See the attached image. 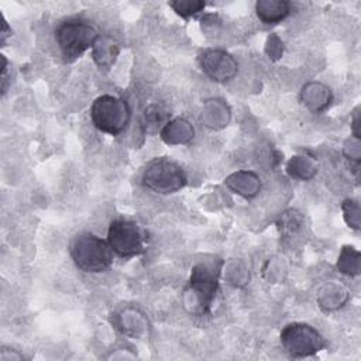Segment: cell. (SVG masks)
Segmentation results:
<instances>
[{
    "label": "cell",
    "mask_w": 361,
    "mask_h": 361,
    "mask_svg": "<svg viewBox=\"0 0 361 361\" xmlns=\"http://www.w3.org/2000/svg\"><path fill=\"white\" fill-rule=\"evenodd\" d=\"M71 257L85 272H103L113 262V251L107 241L92 233H80L71 243Z\"/></svg>",
    "instance_id": "cell-1"
},
{
    "label": "cell",
    "mask_w": 361,
    "mask_h": 361,
    "mask_svg": "<svg viewBox=\"0 0 361 361\" xmlns=\"http://www.w3.org/2000/svg\"><path fill=\"white\" fill-rule=\"evenodd\" d=\"M142 183L155 193H173L186 185V173L179 164L169 158H154L145 166Z\"/></svg>",
    "instance_id": "cell-2"
},
{
    "label": "cell",
    "mask_w": 361,
    "mask_h": 361,
    "mask_svg": "<svg viewBox=\"0 0 361 361\" xmlns=\"http://www.w3.org/2000/svg\"><path fill=\"white\" fill-rule=\"evenodd\" d=\"M90 118L96 128L110 135H118L128 124L130 109L126 100L103 94L99 96L90 107Z\"/></svg>",
    "instance_id": "cell-3"
},
{
    "label": "cell",
    "mask_w": 361,
    "mask_h": 361,
    "mask_svg": "<svg viewBox=\"0 0 361 361\" xmlns=\"http://www.w3.org/2000/svg\"><path fill=\"white\" fill-rule=\"evenodd\" d=\"M99 34L96 28L80 20H69L58 25L55 31L56 44L66 59L80 56L87 48L93 47Z\"/></svg>",
    "instance_id": "cell-4"
},
{
    "label": "cell",
    "mask_w": 361,
    "mask_h": 361,
    "mask_svg": "<svg viewBox=\"0 0 361 361\" xmlns=\"http://www.w3.org/2000/svg\"><path fill=\"white\" fill-rule=\"evenodd\" d=\"M147 235L138 223L127 219H116L110 223L107 243L113 252L123 258H131L145 251Z\"/></svg>",
    "instance_id": "cell-5"
},
{
    "label": "cell",
    "mask_w": 361,
    "mask_h": 361,
    "mask_svg": "<svg viewBox=\"0 0 361 361\" xmlns=\"http://www.w3.org/2000/svg\"><path fill=\"white\" fill-rule=\"evenodd\" d=\"M281 344L293 358L313 355L326 347V341L319 331L305 323L285 326L281 331Z\"/></svg>",
    "instance_id": "cell-6"
},
{
    "label": "cell",
    "mask_w": 361,
    "mask_h": 361,
    "mask_svg": "<svg viewBox=\"0 0 361 361\" xmlns=\"http://www.w3.org/2000/svg\"><path fill=\"white\" fill-rule=\"evenodd\" d=\"M199 63L202 71L216 82H224L231 79L237 72V63L224 51L207 49L199 56Z\"/></svg>",
    "instance_id": "cell-7"
},
{
    "label": "cell",
    "mask_w": 361,
    "mask_h": 361,
    "mask_svg": "<svg viewBox=\"0 0 361 361\" xmlns=\"http://www.w3.org/2000/svg\"><path fill=\"white\" fill-rule=\"evenodd\" d=\"M190 286L199 299L202 310H209L217 289V274L214 275V272H212V269H209L203 264L196 265L192 271Z\"/></svg>",
    "instance_id": "cell-8"
},
{
    "label": "cell",
    "mask_w": 361,
    "mask_h": 361,
    "mask_svg": "<svg viewBox=\"0 0 361 361\" xmlns=\"http://www.w3.org/2000/svg\"><path fill=\"white\" fill-rule=\"evenodd\" d=\"M258 18L265 24H276L290 13V3L285 0H259L255 4Z\"/></svg>",
    "instance_id": "cell-9"
},
{
    "label": "cell",
    "mask_w": 361,
    "mask_h": 361,
    "mask_svg": "<svg viewBox=\"0 0 361 361\" xmlns=\"http://www.w3.org/2000/svg\"><path fill=\"white\" fill-rule=\"evenodd\" d=\"M117 45L106 37H99L93 45V59L100 69H109L117 56Z\"/></svg>",
    "instance_id": "cell-10"
},
{
    "label": "cell",
    "mask_w": 361,
    "mask_h": 361,
    "mask_svg": "<svg viewBox=\"0 0 361 361\" xmlns=\"http://www.w3.org/2000/svg\"><path fill=\"white\" fill-rule=\"evenodd\" d=\"M169 6L176 11V14L182 16V17H190L195 16L196 13L202 11L204 8V3L203 1H197V0H179V1H171Z\"/></svg>",
    "instance_id": "cell-11"
}]
</instances>
